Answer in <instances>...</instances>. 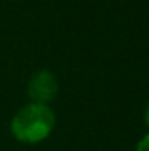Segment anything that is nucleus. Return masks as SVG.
<instances>
[{
	"instance_id": "nucleus-1",
	"label": "nucleus",
	"mask_w": 149,
	"mask_h": 151,
	"mask_svg": "<svg viewBox=\"0 0 149 151\" xmlns=\"http://www.w3.org/2000/svg\"><path fill=\"white\" fill-rule=\"evenodd\" d=\"M56 126V115L48 105L29 103L21 107L11 119V134L23 144H38L52 134Z\"/></svg>"
},
{
	"instance_id": "nucleus-4",
	"label": "nucleus",
	"mask_w": 149,
	"mask_h": 151,
	"mask_svg": "<svg viewBox=\"0 0 149 151\" xmlns=\"http://www.w3.org/2000/svg\"><path fill=\"white\" fill-rule=\"evenodd\" d=\"M145 122H147V126H149V105H147V109H145Z\"/></svg>"
},
{
	"instance_id": "nucleus-3",
	"label": "nucleus",
	"mask_w": 149,
	"mask_h": 151,
	"mask_svg": "<svg viewBox=\"0 0 149 151\" xmlns=\"http://www.w3.org/2000/svg\"><path fill=\"white\" fill-rule=\"evenodd\" d=\"M136 151H149V134L147 136H143L142 140H140L138 147H136Z\"/></svg>"
},
{
	"instance_id": "nucleus-2",
	"label": "nucleus",
	"mask_w": 149,
	"mask_h": 151,
	"mask_svg": "<svg viewBox=\"0 0 149 151\" xmlns=\"http://www.w3.org/2000/svg\"><path fill=\"white\" fill-rule=\"evenodd\" d=\"M31 103H42L48 105L50 101L56 100L57 96V81L50 71H38L31 77L29 86H27Z\"/></svg>"
}]
</instances>
